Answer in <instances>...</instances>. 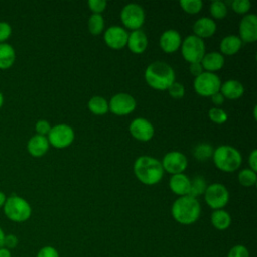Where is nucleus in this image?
I'll return each instance as SVG.
<instances>
[{"label":"nucleus","instance_id":"48","mask_svg":"<svg viewBox=\"0 0 257 257\" xmlns=\"http://www.w3.org/2000/svg\"><path fill=\"white\" fill-rule=\"evenodd\" d=\"M3 103H4V96H3V94H2V92L0 91V108L2 107V105H3Z\"/></svg>","mask_w":257,"mask_h":257},{"label":"nucleus","instance_id":"3","mask_svg":"<svg viewBox=\"0 0 257 257\" xmlns=\"http://www.w3.org/2000/svg\"><path fill=\"white\" fill-rule=\"evenodd\" d=\"M172 216L182 225L194 224L200 217L201 205L197 198L191 196L179 197L172 205Z\"/></svg>","mask_w":257,"mask_h":257},{"label":"nucleus","instance_id":"34","mask_svg":"<svg viewBox=\"0 0 257 257\" xmlns=\"http://www.w3.org/2000/svg\"><path fill=\"white\" fill-rule=\"evenodd\" d=\"M231 6L236 13L246 14L251 8V2L248 0H234Z\"/></svg>","mask_w":257,"mask_h":257},{"label":"nucleus","instance_id":"47","mask_svg":"<svg viewBox=\"0 0 257 257\" xmlns=\"http://www.w3.org/2000/svg\"><path fill=\"white\" fill-rule=\"evenodd\" d=\"M4 238H5V233H4L3 229L0 227V248H1V247H3Z\"/></svg>","mask_w":257,"mask_h":257},{"label":"nucleus","instance_id":"1","mask_svg":"<svg viewBox=\"0 0 257 257\" xmlns=\"http://www.w3.org/2000/svg\"><path fill=\"white\" fill-rule=\"evenodd\" d=\"M134 173L141 183L148 186L158 184L164 176L161 162L150 156H141L135 161Z\"/></svg>","mask_w":257,"mask_h":257},{"label":"nucleus","instance_id":"28","mask_svg":"<svg viewBox=\"0 0 257 257\" xmlns=\"http://www.w3.org/2000/svg\"><path fill=\"white\" fill-rule=\"evenodd\" d=\"M206 189H207L206 180L202 176H196L193 180H191L189 196L193 198H197L198 196L204 194Z\"/></svg>","mask_w":257,"mask_h":257},{"label":"nucleus","instance_id":"24","mask_svg":"<svg viewBox=\"0 0 257 257\" xmlns=\"http://www.w3.org/2000/svg\"><path fill=\"white\" fill-rule=\"evenodd\" d=\"M16 53L13 46L7 42L0 43V69L10 68L15 61Z\"/></svg>","mask_w":257,"mask_h":257},{"label":"nucleus","instance_id":"33","mask_svg":"<svg viewBox=\"0 0 257 257\" xmlns=\"http://www.w3.org/2000/svg\"><path fill=\"white\" fill-rule=\"evenodd\" d=\"M208 115H209V118L214 122V123H217V124H222L224 122L227 121L228 119V114L227 112L220 108V107H212L209 109V112H208Z\"/></svg>","mask_w":257,"mask_h":257},{"label":"nucleus","instance_id":"23","mask_svg":"<svg viewBox=\"0 0 257 257\" xmlns=\"http://www.w3.org/2000/svg\"><path fill=\"white\" fill-rule=\"evenodd\" d=\"M241 46H242V41L239 38V36L228 35L221 40L220 50L225 55H234L240 50Z\"/></svg>","mask_w":257,"mask_h":257},{"label":"nucleus","instance_id":"7","mask_svg":"<svg viewBox=\"0 0 257 257\" xmlns=\"http://www.w3.org/2000/svg\"><path fill=\"white\" fill-rule=\"evenodd\" d=\"M193 84L195 91L199 95L207 97L219 92L222 83L220 77L216 73L203 71L199 76L195 77Z\"/></svg>","mask_w":257,"mask_h":257},{"label":"nucleus","instance_id":"10","mask_svg":"<svg viewBox=\"0 0 257 257\" xmlns=\"http://www.w3.org/2000/svg\"><path fill=\"white\" fill-rule=\"evenodd\" d=\"M120 20L126 28L138 30L145 22V11L139 4L128 3L120 11Z\"/></svg>","mask_w":257,"mask_h":257},{"label":"nucleus","instance_id":"31","mask_svg":"<svg viewBox=\"0 0 257 257\" xmlns=\"http://www.w3.org/2000/svg\"><path fill=\"white\" fill-rule=\"evenodd\" d=\"M180 6L188 14H197L202 10L203 2L201 0H181Z\"/></svg>","mask_w":257,"mask_h":257},{"label":"nucleus","instance_id":"43","mask_svg":"<svg viewBox=\"0 0 257 257\" xmlns=\"http://www.w3.org/2000/svg\"><path fill=\"white\" fill-rule=\"evenodd\" d=\"M248 163L252 171H257V150H253L248 158Z\"/></svg>","mask_w":257,"mask_h":257},{"label":"nucleus","instance_id":"5","mask_svg":"<svg viewBox=\"0 0 257 257\" xmlns=\"http://www.w3.org/2000/svg\"><path fill=\"white\" fill-rule=\"evenodd\" d=\"M3 212L10 221L23 223L31 217L32 209L30 204L24 198L12 195L6 199L3 206Z\"/></svg>","mask_w":257,"mask_h":257},{"label":"nucleus","instance_id":"20","mask_svg":"<svg viewBox=\"0 0 257 257\" xmlns=\"http://www.w3.org/2000/svg\"><path fill=\"white\" fill-rule=\"evenodd\" d=\"M216 29L217 25L215 21L209 17H201L193 25L194 35L201 39L211 37L216 32Z\"/></svg>","mask_w":257,"mask_h":257},{"label":"nucleus","instance_id":"38","mask_svg":"<svg viewBox=\"0 0 257 257\" xmlns=\"http://www.w3.org/2000/svg\"><path fill=\"white\" fill-rule=\"evenodd\" d=\"M12 34L11 25L6 21H0V43H5Z\"/></svg>","mask_w":257,"mask_h":257},{"label":"nucleus","instance_id":"22","mask_svg":"<svg viewBox=\"0 0 257 257\" xmlns=\"http://www.w3.org/2000/svg\"><path fill=\"white\" fill-rule=\"evenodd\" d=\"M220 92L224 98L238 99L244 93L243 84L236 79H228L220 86Z\"/></svg>","mask_w":257,"mask_h":257},{"label":"nucleus","instance_id":"30","mask_svg":"<svg viewBox=\"0 0 257 257\" xmlns=\"http://www.w3.org/2000/svg\"><path fill=\"white\" fill-rule=\"evenodd\" d=\"M238 181L244 187H252L257 181L256 172L251 169H243L239 172Z\"/></svg>","mask_w":257,"mask_h":257},{"label":"nucleus","instance_id":"29","mask_svg":"<svg viewBox=\"0 0 257 257\" xmlns=\"http://www.w3.org/2000/svg\"><path fill=\"white\" fill-rule=\"evenodd\" d=\"M213 152H214V149L212 148L211 145L206 144V143H202V144H199L195 147L193 154H194V157L198 161L205 162L213 156Z\"/></svg>","mask_w":257,"mask_h":257},{"label":"nucleus","instance_id":"37","mask_svg":"<svg viewBox=\"0 0 257 257\" xmlns=\"http://www.w3.org/2000/svg\"><path fill=\"white\" fill-rule=\"evenodd\" d=\"M106 1L104 0H89L87 5L92 14H101L106 8Z\"/></svg>","mask_w":257,"mask_h":257},{"label":"nucleus","instance_id":"4","mask_svg":"<svg viewBox=\"0 0 257 257\" xmlns=\"http://www.w3.org/2000/svg\"><path fill=\"white\" fill-rule=\"evenodd\" d=\"M213 162L215 166L222 172L231 173L238 170L242 164L241 153L227 145L218 147L213 152Z\"/></svg>","mask_w":257,"mask_h":257},{"label":"nucleus","instance_id":"13","mask_svg":"<svg viewBox=\"0 0 257 257\" xmlns=\"http://www.w3.org/2000/svg\"><path fill=\"white\" fill-rule=\"evenodd\" d=\"M239 38L241 41L253 43L257 40V16L253 13L243 16L239 23Z\"/></svg>","mask_w":257,"mask_h":257},{"label":"nucleus","instance_id":"21","mask_svg":"<svg viewBox=\"0 0 257 257\" xmlns=\"http://www.w3.org/2000/svg\"><path fill=\"white\" fill-rule=\"evenodd\" d=\"M225 63V58L223 54L212 51L209 53H205L204 57L201 60V64L203 66V69H205L208 72H213L220 70Z\"/></svg>","mask_w":257,"mask_h":257},{"label":"nucleus","instance_id":"32","mask_svg":"<svg viewBox=\"0 0 257 257\" xmlns=\"http://www.w3.org/2000/svg\"><path fill=\"white\" fill-rule=\"evenodd\" d=\"M210 13L215 19H223L227 15V6L220 0L213 1L210 5Z\"/></svg>","mask_w":257,"mask_h":257},{"label":"nucleus","instance_id":"40","mask_svg":"<svg viewBox=\"0 0 257 257\" xmlns=\"http://www.w3.org/2000/svg\"><path fill=\"white\" fill-rule=\"evenodd\" d=\"M36 257H59V253L54 247L47 245L40 248L36 254Z\"/></svg>","mask_w":257,"mask_h":257},{"label":"nucleus","instance_id":"26","mask_svg":"<svg viewBox=\"0 0 257 257\" xmlns=\"http://www.w3.org/2000/svg\"><path fill=\"white\" fill-rule=\"evenodd\" d=\"M87 107L95 115H103L109 110L108 102L106 101V99L104 97L99 96V95L92 96L88 100Z\"/></svg>","mask_w":257,"mask_h":257},{"label":"nucleus","instance_id":"15","mask_svg":"<svg viewBox=\"0 0 257 257\" xmlns=\"http://www.w3.org/2000/svg\"><path fill=\"white\" fill-rule=\"evenodd\" d=\"M128 38V33L126 30L120 26H110L108 27L103 35L105 44L112 49H121L126 45Z\"/></svg>","mask_w":257,"mask_h":257},{"label":"nucleus","instance_id":"11","mask_svg":"<svg viewBox=\"0 0 257 257\" xmlns=\"http://www.w3.org/2000/svg\"><path fill=\"white\" fill-rule=\"evenodd\" d=\"M136 99L125 92L114 94L108 102V109L115 115L130 114L136 109Z\"/></svg>","mask_w":257,"mask_h":257},{"label":"nucleus","instance_id":"19","mask_svg":"<svg viewBox=\"0 0 257 257\" xmlns=\"http://www.w3.org/2000/svg\"><path fill=\"white\" fill-rule=\"evenodd\" d=\"M126 45L133 53L141 54L147 49L148 37L143 30H134L128 34Z\"/></svg>","mask_w":257,"mask_h":257},{"label":"nucleus","instance_id":"12","mask_svg":"<svg viewBox=\"0 0 257 257\" xmlns=\"http://www.w3.org/2000/svg\"><path fill=\"white\" fill-rule=\"evenodd\" d=\"M161 164L164 171L172 175H176L181 174L186 170L188 166V161L183 153L178 151H172L164 156Z\"/></svg>","mask_w":257,"mask_h":257},{"label":"nucleus","instance_id":"17","mask_svg":"<svg viewBox=\"0 0 257 257\" xmlns=\"http://www.w3.org/2000/svg\"><path fill=\"white\" fill-rule=\"evenodd\" d=\"M169 187L175 195H178L180 197L189 196L191 180L183 173L172 175L169 181Z\"/></svg>","mask_w":257,"mask_h":257},{"label":"nucleus","instance_id":"36","mask_svg":"<svg viewBox=\"0 0 257 257\" xmlns=\"http://www.w3.org/2000/svg\"><path fill=\"white\" fill-rule=\"evenodd\" d=\"M227 257H250V254L247 247L238 244L229 250Z\"/></svg>","mask_w":257,"mask_h":257},{"label":"nucleus","instance_id":"44","mask_svg":"<svg viewBox=\"0 0 257 257\" xmlns=\"http://www.w3.org/2000/svg\"><path fill=\"white\" fill-rule=\"evenodd\" d=\"M211 98H212V102L214 103V104H216V105H221L223 102H224V96L222 95V93L219 91V92H217V93H215V94H213L212 96H211Z\"/></svg>","mask_w":257,"mask_h":257},{"label":"nucleus","instance_id":"2","mask_svg":"<svg viewBox=\"0 0 257 257\" xmlns=\"http://www.w3.org/2000/svg\"><path fill=\"white\" fill-rule=\"evenodd\" d=\"M175 71L168 63L155 61L149 64L145 70L147 83L156 90H166L175 81Z\"/></svg>","mask_w":257,"mask_h":257},{"label":"nucleus","instance_id":"9","mask_svg":"<svg viewBox=\"0 0 257 257\" xmlns=\"http://www.w3.org/2000/svg\"><path fill=\"white\" fill-rule=\"evenodd\" d=\"M204 196L206 204L214 210L224 208L228 204L230 198L229 191L220 183H214L207 186Z\"/></svg>","mask_w":257,"mask_h":257},{"label":"nucleus","instance_id":"27","mask_svg":"<svg viewBox=\"0 0 257 257\" xmlns=\"http://www.w3.org/2000/svg\"><path fill=\"white\" fill-rule=\"evenodd\" d=\"M87 27L92 35H98L104 28V19L101 14H91L87 21Z\"/></svg>","mask_w":257,"mask_h":257},{"label":"nucleus","instance_id":"8","mask_svg":"<svg viewBox=\"0 0 257 257\" xmlns=\"http://www.w3.org/2000/svg\"><path fill=\"white\" fill-rule=\"evenodd\" d=\"M49 145L56 149L69 147L74 140V132L71 126L65 123H59L50 128L47 135Z\"/></svg>","mask_w":257,"mask_h":257},{"label":"nucleus","instance_id":"45","mask_svg":"<svg viewBox=\"0 0 257 257\" xmlns=\"http://www.w3.org/2000/svg\"><path fill=\"white\" fill-rule=\"evenodd\" d=\"M0 257H12V254H11L10 250H8L4 247H1L0 248Z\"/></svg>","mask_w":257,"mask_h":257},{"label":"nucleus","instance_id":"39","mask_svg":"<svg viewBox=\"0 0 257 257\" xmlns=\"http://www.w3.org/2000/svg\"><path fill=\"white\" fill-rule=\"evenodd\" d=\"M50 128H51L50 123L47 120H45V119H39L35 123L36 135H40V136L46 137L48 135V133L50 132Z\"/></svg>","mask_w":257,"mask_h":257},{"label":"nucleus","instance_id":"14","mask_svg":"<svg viewBox=\"0 0 257 257\" xmlns=\"http://www.w3.org/2000/svg\"><path fill=\"white\" fill-rule=\"evenodd\" d=\"M128 130L131 135L141 142H148L152 140L155 134L153 124L144 117H137L133 119Z\"/></svg>","mask_w":257,"mask_h":257},{"label":"nucleus","instance_id":"46","mask_svg":"<svg viewBox=\"0 0 257 257\" xmlns=\"http://www.w3.org/2000/svg\"><path fill=\"white\" fill-rule=\"evenodd\" d=\"M6 199H7L6 195H5L2 191H0V208H3V206H4V204H5Z\"/></svg>","mask_w":257,"mask_h":257},{"label":"nucleus","instance_id":"25","mask_svg":"<svg viewBox=\"0 0 257 257\" xmlns=\"http://www.w3.org/2000/svg\"><path fill=\"white\" fill-rule=\"evenodd\" d=\"M231 222H232V219L230 214L223 209L214 210L211 215V223L213 227L217 230L224 231L228 229L231 225Z\"/></svg>","mask_w":257,"mask_h":257},{"label":"nucleus","instance_id":"16","mask_svg":"<svg viewBox=\"0 0 257 257\" xmlns=\"http://www.w3.org/2000/svg\"><path fill=\"white\" fill-rule=\"evenodd\" d=\"M182 37L175 29H168L164 31L160 37V46L166 53H173L181 47Z\"/></svg>","mask_w":257,"mask_h":257},{"label":"nucleus","instance_id":"35","mask_svg":"<svg viewBox=\"0 0 257 257\" xmlns=\"http://www.w3.org/2000/svg\"><path fill=\"white\" fill-rule=\"evenodd\" d=\"M168 91H169V94L173 97V98H176V99H179V98H182L185 94V87L182 83L178 82V81H174L168 88Z\"/></svg>","mask_w":257,"mask_h":257},{"label":"nucleus","instance_id":"41","mask_svg":"<svg viewBox=\"0 0 257 257\" xmlns=\"http://www.w3.org/2000/svg\"><path fill=\"white\" fill-rule=\"evenodd\" d=\"M18 242H19V240H18L16 235H14V234H5L3 247L8 249V250H11V249H14V248L17 247Z\"/></svg>","mask_w":257,"mask_h":257},{"label":"nucleus","instance_id":"42","mask_svg":"<svg viewBox=\"0 0 257 257\" xmlns=\"http://www.w3.org/2000/svg\"><path fill=\"white\" fill-rule=\"evenodd\" d=\"M189 70H190L192 75L197 77V76H199L203 72L204 69H203V66H202L201 62H195V63H191L190 64Z\"/></svg>","mask_w":257,"mask_h":257},{"label":"nucleus","instance_id":"18","mask_svg":"<svg viewBox=\"0 0 257 257\" xmlns=\"http://www.w3.org/2000/svg\"><path fill=\"white\" fill-rule=\"evenodd\" d=\"M49 146L50 145L48 143L47 137L34 135L29 139L27 143V151L32 157L40 158L47 153Z\"/></svg>","mask_w":257,"mask_h":257},{"label":"nucleus","instance_id":"6","mask_svg":"<svg viewBox=\"0 0 257 257\" xmlns=\"http://www.w3.org/2000/svg\"><path fill=\"white\" fill-rule=\"evenodd\" d=\"M180 48L183 58L190 64L195 62H201L206 50L204 40L194 34L187 36L182 41Z\"/></svg>","mask_w":257,"mask_h":257}]
</instances>
